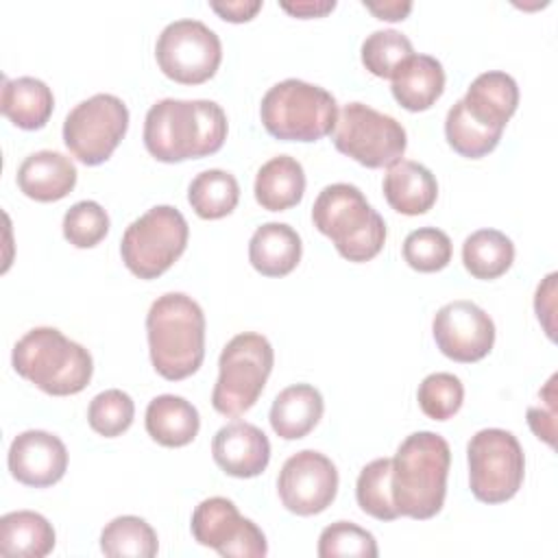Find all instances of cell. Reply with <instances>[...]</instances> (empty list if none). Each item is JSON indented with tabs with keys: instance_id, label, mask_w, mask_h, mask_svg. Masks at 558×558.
<instances>
[{
	"instance_id": "cell-1",
	"label": "cell",
	"mask_w": 558,
	"mask_h": 558,
	"mask_svg": "<svg viewBox=\"0 0 558 558\" xmlns=\"http://www.w3.org/2000/svg\"><path fill=\"white\" fill-rule=\"evenodd\" d=\"M227 140V116L214 100L163 98L144 120L146 150L163 163L214 155Z\"/></svg>"
},
{
	"instance_id": "cell-2",
	"label": "cell",
	"mask_w": 558,
	"mask_h": 558,
	"mask_svg": "<svg viewBox=\"0 0 558 558\" xmlns=\"http://www.w3.org/2000/svg\"><path fill=\"white\" fill-rule=\"evenodd\" d=\"M449 464V442L436 432H414L399 445L392 458L390 488L401 517L425 521L440 512Z\"/></svg>"
},
{
	"instance_id": "cell-3",
	"label": "cell",
	"mask_w": 558,
	"mask_h": 558,
	"mask_svg": "<svg viewBox=\"0 0 558 558\" xmlns=\"http://www.w3.org/2000/svg\"><path fill=\"white\" fill-rule=\"evenodd\" d=\"M148 351L155 371L179 381L198 371L205 357V314L183 292L157 296L146 314Z\"/></svg>"
},
{
	"instance_id": "cell-4",
	"label": "cell",
	"mask_w": 558,
	"mask_h": 558,
	"mask_svg": "<svg viewBox=\"0 0 558 558\" xmlns=\"http://www.w3.org/2000/svg\"><path fill=\"white\" fill-rule=\"evenodd\" d=\"M13 368L52 397L81 392L94 373L92 353L54 327H35L13 347Z\"/></svg>"
},
{
	"instance_id": "cell-5",
	"label": "cell",
	"mask_w": 558,
	"mask_h": 558,
	"mask_svg": "<svg viewBox=\"0 0 558 558\" xmlns=\"http://www.w3.org/2000/svg\"><path fill=\"white\" fill-rule=\"evenodd\" d=\"M314 227L349 262L373 259L386 242V222L351 183L325 185L312 207Z\"/></svg>"
},
{
	"instance_id": "cell-6",
	"label": "cell",
	"mask_w": 558,
	"mask_h": 558,
	"mask_svg": "<svg viewBox=\"0 0 558 558\" xmlns=\"http://www.w3.org/2000/svg\"><path fill=\"white\" fill-rule=\"evenodd\" d=\"M264 129L283 142H316L329 135L338 122V105L320 85L286 78L275 83L262 98Z\"/></svg>"
},
{
	"instance_id": "cell-7",
	"label": "cell",
	"mask_w": 558,
	"mask_h": 558,
	"mask_svg": "<svg viewBox=\"0 0 558 558\" xmlns=\"http://www.w3.org/2000/svg\"><path fill=\"white\" fill-rule=\"evenodd\" d=\"M275 353L266 336L244 331L233 336L218 357V379L211 405L222 416H240L255 405L272 371Z\"/></svg>"
},
{
	"instance_id": "cell-8",
	"label": "cell",
	"mask_w": 558,
	"mask_h": 558,
	"mask_svg": "<svg viewBox=\"0 0 558 558\" xmlns=\"http://www.w3.org/2000/svg\"><path fill=\"white\" fill-rule=\"evenodd\" d=\"M190 227L172 205H155L133 220L120 242L124 266L140 279L163 275L185 251Z\"/></svg>"
},
{
	"instance_id": "cell-9",
	"label": "cell",
	"mask_w": 558,
	"mask_h": 558,
	"mask_svg": "<svg viewBox=\"0 0 558 558\" xmlns=\"http://www.w3.org/2000/svg\"><path fill=\"white\" fill-rule=\"evenodd\" d=\"M469 486L484 504L512 499L525 475V456L517 436L508 429L486 427L471 436L466 445Z\"/></svg>"
},
{
	"instance_id": "cell-10",
	"label": "cell",
	"mask_w": 558,
	"mask_h": 558,
	"mask_svg": "<svg viewBox=\"0 0 558 558\" xmlns=\"http://www.w3.org/2000/svg\"><path fill=\"white\" fill-rule=\"evenodd\" d=\"M333 146L366 168H384L401 161L408 135L399 120L364 102H347L331 133Z\"/></svg>"
},
{
	"instance_id": "cell-11",
	"label": "cell",
	"mask_w": 558,
	"mask_h": 558,
	"mask_svg": "<svg viewBox=\"0 0 558 558\" xmlns=\"http://www.w3.org/2000/svg\"><path fill=\"white\" fill-rule=\"evenodd\" d=\"M126 129V105L113 94H94L65 116L63 142L81 163L98 166L111 157Z\"/></svg>"
},
{
	"instance_id": "cell-12",
	"label": "cell",
	"mask_w": 558,
	"mask_h": 558,
	"mask_svg": "<svg viewBox=\"0 0 558 558\" xmlns=\"http://www.w3.org/2000/svg\"><path fill=\"white\" fill-rule=\"evenodd\" d=\"M155 57L161 72L183 85H198L209 81L220 61V37L201 20H174L157 37Z\"/></svg>"
},
{
	"instance_id": "cell-13",
	"label": "cell",
	"mask_w": 558,
	"mask_h": 558,
	"mask_svg": "<svg viewBox=\"0 0 558 558\" xmlns=\"http://www.w3.org/2000/svg\"><path fill=\"white\" fill-rule=\"evenodd\" d=\"M190 527L198 545L211 547L220 556L262 558L268 554L264 532L244 519L227 497L203 499L192 512Z\"/></svg>"
},
{
	"instance_id": "cell-14",
	"label": "cell",
	"mask_w": 558,
	"mask_h": 558,
	"mask_svg": "<svg viewBox=\"0 0 558 558\" xmlns=\"http://www.w3.org/2000/svg\"><path fill=\"white\" fill-rule=\"evenodd\" d=\"M281 504L299 514L312 517L331 506L338 493V469L320 451L303 449L290 456L277 477Z\"/></svg>"
},
{
	"instance_id": "cell-15",
	"label": "cell",
	"mask_w": 558,
	"mask_h": 558,
	"mask_svg": "<svg viewBox=\"0 0 558 558\" xmlns=\"http://www.w3.org/2000/svg\"><path fill=\"white\" fill-rule=\"evenodd\" d=\"M432 333L442 355L464 364L486 357L495 344L493 318L466 299L445 303L434 314Z\"/></svg>"
},
{
	"instance_id": "cell-16",
	"label": "cell",
	"mask_w": 558,
	"mask_h": 558,
	"mask_svg": "<svg viewBox=\"0 0 558 558\" xmlns=\"http://www.w3.org/2000/svg\"><path fill=\"white\" fill-rule=\"evenodd\" d=\"M7 462L17 482L46 488L65 475L68 449L63 440L50 432L26 429L13 438Z\"/></svg>"
},
{
	"instance_id": "cell-17",
	"label": "cell",
	"mask_w": 558,
	"mask_h": 558,
	"mask_svg": "<svg viewBox=\"0 0 558 558\" xmlns=\"http://www.w3.org/2000/svg\"><path fill=\"white\" fill-rule=\"evenodd\" d=\"M211 456L227 475L246 480L266 471L270 462V442L257 425L233 421L216 432Z\"/></svg>"
},
{
	"instance_id": "cell-18",
	"label": "cell",
	"mask_w": 558,
	"mask_h": 558,
	"mask_svg": "<svg viewBox=\"0 0 558 558\" xmlns=\"http://www.w3.org/2000/svg\"><path fill=\"white\" fill-rule=\"evenodd\" d=\"M17 185L28 198L52 203L74 190L76 166L57 150H37L20 163Z\"/></svg>"
},
{
	"instance_id": "cell-19",
	"label": "cell",
	"mask_w": 558,
	"mask_h": 558,
	"mask_svg": "<svg viewBox=\"0 0 558 558\" xmlns=\"http://www.w3.org/2000/svg\"><path fill=\"white\" fill-rule=\"evenodd\" d=\"M462 102L473 120L484 126L504 131L506 122L517 111L519 87L517 81L501 70L482 72L469 85Z\"/></svg>"
},
{
	"instance_id": "cell-20",
	"label": "cell",
	"mask_w": 558,
	"mask_h": 558,
	"mask_svg": "<svg viewBox=\"0 0 558 558\" xmlns=\"http://www.w3.org/2000/svg\"><path fill=\"white\" fill-rule=\"evenodd\" d=\"M388 205L403 216H418L434 207L438 183L429 168L418 161L401 159L388 168L381 183Z\"/></svg>"
},
{
	"instance_id": "cell-21",
	"label": "cell",
	"mask_w": 558,
	"mask_h": 558,
	"mask_svg": "<svg viewBox=\"0 0 558 558\" xmlns=\"http://www.w3.org/2000/svg\"><path fill=\"white\" fill-rule=\"evenodd\" d=\"M392 96L408 111L429 109L445 89L442 63L432 54L408 57L392 74Z\"/></svg>"
},
{
	"instance_id": "cell-22",
	"label": "cell",
	"mask_w": 558,
	"mask_h": 558,
	"mask_svg": "<svg viewBox=\"0 0 558 558\" xmlns=\"http://www.w3.org/2000/svg\"><path fill=\"white\" fill-rule=\"evenodd\" d=\"M303 244L286 222H264L248 240V262L264 277H283L301 262Z\"/></svg>"
},
{
	"instance_id": "cell-23",
	"label": "cell",
	"mask_w": 558,
	"mask_h": 558,
	"mask_svg": "<svg viewBox=\"0 0 558 558\" xmlns=\"http://www.w3.org/2000/svg\"><path fill=\"white\" fill-rule=\"evenodd\" d=\"M325 410L323 395L312 384H294L283 388L270 405V427L283 440L307 436L320 421Z\"/></svg>"
},
{
	"instance_id": "cell-24",
	"label": "cell",
	"mask_w": 558,
	"mask_h": 558,
	"mask_svg": "<svg viewBox=\"0 0 558 558\" xmlns=\"http://www.w3.org/2000/svg\"><path fill=\"white\" fill-rule=\"evenodd\" d=\"M54 109L52 89L35 76H17L2 78L0 94V111L9 118L17 129L35 131L41 129Z\"/></svg>"
},
{
	"instance_id": "cell-25",
	"label": "cell",
	"mask_w": 558,
	"mask_h": 558,
	"mask_svg": "<svg viewBox=\"0 0 558 558\" xmlns=\"http://www.w3.org/2000/svg\"><path fill=\"white\" fill-rule=\"evenodd\" d=\"M146 432L163 447L190 445L201 427L198 410L179 395H159L146 408Z\"/></svg>"
},
{
	"instance_id": "cell-26",
	"label": "cell",
	"mask_w": 558,
	"mask_h": 558,
	"mask_svg": "<svg viewBox=\"0 0 558 558\" xmlns=\"http://www.w3.org/2000/svg\"><path fill=\"white\" fill-rule=\"evenodd\" d=\"M255 201L268 211H286L301 203L305 192L303 166L290 155L268 159L255 174Z\"/></svg>"
},
{
	"instance_id": "cell-27",
	"label": "cell",
	"mask_w": 558,
	"mask_h": 558,
	"mask_svg": "<svg viewBox=\"0 0 558 558\" xmlns=\"http://www.w3.org/2000/svg\"><path fill=\"white\" fill-rule=\"evenodd\" d=\"M52 523L33 510L7 512L0 519V551L17 558H44L54 549Z\"/></svg>"
},
{
	"instance_id": "cell-28",
	"label": "cell",
	"mask_w": 558,
	"mask_h": 558,
	"mask_svg": "<svg viewBox=\"0 0 558 558\" xmlns=\"http://www.w3.org/2000/svg\"><path fill=\"white\" fill-rule=\"evenodd\" d=\"M512 262L514 244L497 229H477L462 244V264L475 279H497Z\"/></svg>"
},
{
	"instance_id": "cell-29",
	"label": "cell",
	"mask_w": 558,
	"mask_h": 558,
	"mask_svg": "<svg viewBox=\"0 0 558 558\" xmlns=\"http://www.w3.org/2000/svg\"><path fill=\"white\" fill-rule=\"evenodd\" d=\"M187 201L196 216L205 220L225 218L235 209L240 201L238 179L220 168L203 170L192 179L187 187Z\"/></svg>"
},
{
	"instance_id": "cell-30",
	"label": "cell",
	"mask_w": 558,
	"mask_h": 558,
	"mask_svg": "<svg viewBox=\"0 0 558 558\" xmlns=\"http://www.w3.org/2000/svg\"><path fill=\"white\" fill-rule=\"evenodd\" d=\"M100 549L111 558H153L159 549V543L155 530L142 517L122 514L102 527Z\"/></svg>"
},
{
	"instance_id": "cell-31",
	"label": "cell",
	"mask_w": 558,
	"mask_h": 558,
	"mask_svg": "<svg viewBox=\"0 0 558 558\" xmlns=\"http://www.w3.org/2000/svg\"><path fill=\"white\" fill-rule=\"evenodd\" d=\"M499 129H490L480 124L477 120H473L469 116V111L464 109L462 98L447 111L445 118V137L449 142V146L469 159H480L484 155H488L490 150L497 148L499 140H501Z\"/></svg>"
},
{
	"instance_id": "cell-32",
	"label": "cell",
	"mask_w": 558,
	"mask_h": 558,
	"mask_svg": "<svg viewBox=\"0 0 558 558\" xmlns=\"http://www.w3.org/2000/svg\"><path fill=\"white\" fill-rule=\"evenodd\" d=\"M390 475H392V458H377L368 462L355 482V499L357 506L379 521H395L399 514L392 488H390Z\"/></svg>"
},
{
	"instance_id": "cell-33",
	"label": "cell",
	"mask_w": 558,
	"mask_h": 558,
	"mask_svg": "<svg viewBox=\"0 0 558 558\" xmlns=\"http://www.w3.org/2000/svg\"><path fill=\"white\" fill-rule=\"evenodd\" d=\"M412 54V41L395 28L373 31L362 41V63L379 78H392L395 70Z\"/></svg>"
},
{
	"instance_id": "cell-34",
	"label": "cell",
	"mask_w": 558,
	"mask_h": 558,
	"mask_svg": "<svg viewBox=\"0 0 558 558\" xmlns=\"http://www.w3.org/2000/svg\"><path fill=\"white\" fill-rule=\"evenodd\" d=\"M133 416H135V403L120 388H109L98 392L87 408L89 427L105 438H116L122 432H126L133 423Z\"/></svg>"
},
{
	"instance_id": "cell-35",
	"label": "cell",
	"mask_w": 558,
	"mask_h": 558,
	"mask_svg": "<svg viewBox=\"0 0 558 558\" xmlns=\"http://www.w3.org/2000/svg\"><path fill=\"white\" fill-rule=\"evenodd\" d=\"M403 259L418 272L442 270L451 262V240L436 227H421L405 235Z\"/></svg>"
},
{
	"instance_id": "cell-36",
	"label": "cell",
	"mask_w": 558,
	"mask_h": 558,
	"mask_svg": "<svg viewBox=\"0 0 558 558\" xmlns=\"http://www.w3.org/2000/svg\"><path fill=\"white\" fill-rule=\"evenodd\" d=\"M416 399L425 416L447 421L462 408L464 386L453 373H432L421 381Z\"/></svg>"
},
{
	"instance_id": "cell-37",
	"label": "cell",
	"mask_w": 558,
	"mask_h": 558,
	"mask_svg": "<svg viewBox=\"0 0 558 558\" xmlns=\"http://www.w3.org/2000/svg\"><path fill=\"white\" fill-rule=\"evenodd\" d=\"M379 554L375 536L349 521H336L327 525L318 536V556L336 558V556H357V558H375Z\"/></svg>"
},
{
	"instance_id": "cell-38",
	"label": "cell",
	"mask_w": 558,
	"mask_h": 558,
	"mask_svg": "<svg viewBox=\"0 0 558 558\" xmlns=\"http://www.w3.org/2000/svg\"><path fill=\"white\" fill-rule=\"evenodd\" d=\"M109 231V216L96 201H78L63 216V235L76 248L96 246Z\"/></svg>"
},
{
	"instance_id": "cell-39",
	"label": "cell",
	"mask_w": 558,
	"mask_h": 558,
	"mask_svg": "<svg viewBox=\"0 0 558 558\" xmlns=\"http://www.w3.org/2000/svg\"><path fill=\"white\" fill-rule=\"evenodd\" d=\"M554 286H556V272H549V275L545 277V281L538 283V288H536V299H534L536 316H538V320L543 323V327H545V331H547L549 338H554V325H551V320H549V316H554V294H556Z\"/></svg>"
},
{
	"instance_id": "cell-40",
	"label": "cell",
	"mask_w": 558,
	"mask_h": 558,
	"mask_svg": "<svg viewBox=\"0 0 558 558\" xmlns=\"http://www.w3.org/2000/svg\"><path fill=\"white\" fill-rule=\"evenodd\" d=\"M209 7L227 22H248L262 9V0H227L209 2Z\"/></svg>"
},
{
	"instance_id": "cell-41",
	"label": "cell",
	"mask_w": 558,
	"mask_h": 558,
	"mask_svg": "<svg viewBox=\"0 0 558 558\" xmlns=\"http://www.w3.org/2000/svg\"><path fill=\"white\" fill-rule=\"evenodd\" d=\"M281 9L294 17H323L336 9V0H296L281 2Z\"/></svg>"
},
{
	"instance_id": "cell-42",
	"label": "cell",
	"mask_w": 558,
	"mask_h": 558,
	"mask_svg": "<svg viewBox=\"0 0 558 558\" xmlns=\"http://www.w3.org/2000/svg\"><path fill=\"white\" fill-rule=\"evenodd\" d=\"M364 7L375 13L379 20H388V22H397V20H405V15L412 11V2L410 0H364Z\"/></svg>"
},
{
	"instance_id": "cell-43",
	"label": "cell",
	"mask_w": 558,
	"mask_h": 558,
	"mask_svg": "<svg viewBox=\"0 0 558 558\" xmlns=\"http://www.w3.org/2000/svg\"><path fill=\"white\" fill-rule=\"evenodd\" d=\"M527 423L532 432L545 440L549 447H554V434H556V421H554V410L545 412L541 408H530L527 410Z\"/></svg>"
}]
</instances>
